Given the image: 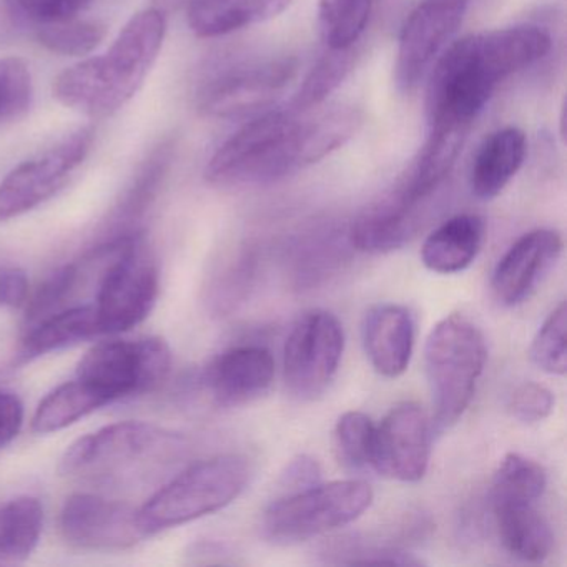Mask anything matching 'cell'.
I'll return each instance as SVG.
<instances>
[{
    "mask_svg": "<svg viewBox=\"0 0 567 567\" xmlns=\"http://www.w3.org/2000/svg\"><path fill=\"white\" fill-rule=\"evenodd\" d=\"M161 275L144 237L125 234L105 264L95 310L102 334L124 333L141 324L157 303Z\"/></svg>",
    "mask_w": 567,
    "mask_h": 567,
    "instance_id": "cell-8",
    "label": "cell"
},
{
    "mask_svg": "<svg viewBox=\"0 0 567 567\" xmlns=\"http://www.w3.org/2000/svg\"><path fill=\"white\" fill-rule=\"evenodd\" d=\"M377 424L361 411L341 414L333 431V450L338 463L350 471L371 467Z\"/></svg>",
    "mask_w": 567,
    "mask_h": 567,
    "instance_id": "cell-31",
    "label": "cell"
},
{
    "mask_svg": "<svg viewBox=\"0 0 567 567\" xmlns=\"http://www.w3.org/2000/svg\"><path fill=\"white\" fill-rule=\"evenodd\" d=\"M563 247V237L549 228H537L517 238L494 268V298L503 307H517L526 301L553 270Z\"/></svg>",
    "mask_w": 567,
    "mask_h": 567,
    "instance_id": "cell-17",
    "label": "cell"
},
{
    "mask_svg": "<svg viewBox=\"0 0 567 567\" xmlns=\"http://www.w3.org/2000/svg\"><path fill=\"white\" fill-rule=\"evenodd\" d=\"M320 474L317 460L301 454L291 460L285 473L281 474V486L287 494L297 493V491L307 489V487L320 483Z\"/></svg>",
    "mask_w": 567,
    "mask_h": 567,
    "instance_id": "cell-39",
    "label": "cell"
},
{
    "mask_svg": "<svg viewBox=\"0 0 567 567\" xmlns=\"http://www.w3.org/2000/svg\"><path fill=\"white\" fill-rule=\"evenodd\" d=\"M416 324L406 307L381 303L363 321V344L371 367L384 378H398L413 357Z\"/></svg>",
    "mask_w": 567,
    "mask_h": 567,
    "instance_id": "cell-18",
    "label": "cell"
},
{
    "mask_svg": "<svg viewBox=\"0 0 567 567\" xmlns=\"http://www.w3.org/2000/svg\"><path fill=\"white\" fill-rule=\"evenodd\" d=\"M61 533L71 546L85 550H124L148 537L138 509L89 493L65 501Z\"/></svg>",
    "mask_w": 567,
    "mask_h": 567,
    "instance_id": "cell-12",
    "label": "cell"
},
{
    "mask_svg": "<svg viewBox=\"0 0 567 567\" xmlns=\"http://www.w3.org/2000/svg\"><path fill=\"white\" fill-rule=\"evenodd\" d=\"M351 247L348 234L344 238L333 231H317L298 238L287 251V274L298 290H310L333 277L348 260Z\"/></svg>",
    "mask_w": 567,
    "mask_h": 567,
    "instance_id": "cell-25",
    "label": "cell"
},
{
    "mask_svg": "<svg viewBox=\"0 0 567 567\" xmlns=\"http://www.w3.org/2000/svg\"><path fill=\"white\" fill-rule=\"evenodd\" d=\"M303 167V112H268L215 152L205 178L215 187H260Z\"/></svg>",
    "mask_w": 567,
    "mask_h": 567,
    "instance_id": "cell-4",
    "label": "cell"
},
{
    "mask_svg": "<svg viewBox=\"0 0 567 567\" xmlns=\"http://www.w3.org/2000/svg\"><path fill=\"white\" fill-rule=\"evenodd\" d=\"M29 278L22 268L6 267L0 270V307L21 308L29 300Z\"/></svg>",
    "mask_w": 567,
    "mask_h": 567,
    "instance_id": "cell-40",
    "label": "cell"
},
{
    "mask_svg": "<svg viewBox=\"0 0 567 567\" xmlns=\"http://www.w3.org/2000/svg\"><path fill=\"white\" fill-rule=\"evenodd\" d=\"M85 261L82 267L79 264L65 265L55 270L44 284L35 291L34 297L28 300V315L25 320L29 324L39 323L44 318L64 310L68 300L78 290L79 284L84 278Z\"/></svg>",
    "mask_w": 567,
    "mask_h": 567,
    "instance_id": "cell-35",
    "label": "cell"
},
{
    "mask_svg": "<svg viewBox=\"0 0 567 567\" xmlns=\"http://www.w3.org/2000/svg\"><path fill=\"white\" fill-rule=\"evenodd\" d=\"M344 351L343 324L327 310L298 318L284 350V378L298 400H315L337 377Z\"/></svg>",
    "mask_w": 567,
    "mask_h": 567,
    "instance_id": "cell-10",
    "label": "cell"
},
{
    "mask_svg": "<svg viewBox=\"0 0 567 567\" xmlns=\"http://www.w3.org/2000/svg\"><path fill=\"white\" fill-rule=\"evenodd\" d=\"M290 4L291 0H190L188 25L198 38H220L270 21Z\"/></svg>",
    "mask_w": 567,
    "mask_h": 567,
    "instance_id": "cell-23",
    "label": "cell"
},
{
    "mask_svg": "<svg viewBox=\"0 0 567 567\" xmlns=\"http://www.w3.org/2000/svg\"><path fill=\"white\" fill-rule=\"evenodd\" d=\"M165 29L158 9L138 12L104 55L87 59L59 75L55 99L89 117H111L144 84L164 44Z\"/></svg>",
    "mask_w": 567,
    "mask_h": 567,
    "instance_id": "cell-2",
    "label": "cell"
},
{
    "mask_svg": "<svg viewBox=\"0 0 567 567\" xmlns=\"http://www.w3.org/2000/svg\"><path fill=\"white\" fill-rule=\"evenodd\" d=\"M275 360L260 344H238L217 354L202 373V384L215 404L237 408L251 403L270 390Z\"/></svg>",
    "mask_w": 567,
    "mask_h": 567,
    "instance_id": "cell-16",
    "label": "cell"
},
{
    "mask_svg": "<svg viewBox=\"0 0 567 567\" xmlns=\"http://www.w3.org/2000/svg\"><path fill=\"white\" fill-rule=\"evenodd\" d=\"M258 268L260 255L250 245L240 247L234 255L225 257L212 275L205 290L208 310L215 317H228L234 313L250 297L257 281Z\"/></svg>",
    "mask_w": 567,
    "mask_h": 567,
    "instance_id": "cell-26",
    "label": "cell"
},
{
    "mask_svg": "<svg viewBox=\"0 0 567 567\" xmlns=\"http://www.w3.org/2000/svg\"><path fill=\"white\" fill-rule=\"evenodd\" d=\"M547 486V474L537 461L519 453H509L503 457L493 484H491V504L537 503Z\"/></svg>",
    "mask_w": 567,
    "mask_h": 567,
    "instance_id": "cell-29",
    "label": "cell"
},
{
    "mask_svg": "<svg viewBox=\"0 0 567 567\" xmlns=\"http://www.w3.org/2000/svg\"><path fill=\"white\" fill-rule=\"evenodd\" d=\"M31 72L21 59H0V124L16 121L32 104Z\"/></svg>",
    "mask_w": 567,
    "mask_h": 567,
    "instance_id": "cell-36",
    "label": "cell"
},
{
    "mask_svg": "<svg viewBox=\"0 0 567 567\" xmlns=\"http://www.w3.org/2000/svg\"><path fill=\"white\" fill-rule=\"evenodd\" d=\"M554 410V394L539 383L520 384L511 394L509 411L524 424H536L546 420Z\"/></svg>",
    "mask_w": 567,
    "mask_h": 567,
    "instance_id": "cell-38",
    "label": "cell"
},
{
    "mask_svg": "<svg viewBox=\"0 0 567 567\" xmlns=\"http://www.w3.org/2000/svg\"><path fill=\"white\" fill-rule=\"evenodd\" d=\"M291 59L245 65L215 78L200 94V111L208 117L238 118L270 107L293 79Z\"/></svg>",
    "mask_w": 567,
    "mask_h": 567,
    "instance_id": "cell-14",
    "label": "cell"
},
{
    "mask_svg": "<svg viewBox=\"0 0 567 567\" xmlns=\"http://www.w3.org/2000/svg\"><path fill=\"white\" fill-rule=\"evenodd\" d=\"M102 334L95 305L64 308L44 318L25 334L19 350V363H28L52 351L64 350Z\"/></svg>",
    "mask_w": 567,
    "mask_h": 567,
    "instance_id": "cell-24",
    "label": "cell"
},
{
    "mask_svg": "<svg viewBox=\"0 0 567 567\" xmlns=\"http://www.w3.org/2000/svg\"><path fill=\"white\" fill-rule=\"evenodd\" d=\"M105 29L78 18L38 28V41L54 54L84 58L104 41Z\"/></svg>",
    "mask_w": 567,
    "mask_h": 567,
    "instance_id": "cell-33",
    "label": "cell"
},
{
    "mask_svg": "<svg viewBox=\"0 0 567 567\" xmlns=\"http://www.w3.org/2000/svg\"><path fill=\"white\" fill-rule=\"evenodd\" d=\"M94 135L91 127L78 128L16 167L0 184V221L21 217L54 197L87 157Z\"/></svg>",
    "mask_w": 567,
    "mask_h": 567,
    "instance_id": "cell-11",
    "label": "cell"
},
{
    "mask_svg": "<svg viewBox=\"0 0 567 567\" xmlns=\"http://www.w3.org/2000/svg\"><path fill=\"white\" fill-rule=\"evenodd\" d=\"M171 367V347L162 338L104 341L82 358L75 378L109 404L161 386Z\"/></svg>",
    "mask_w": 567,
    "mask_h": 567,
    "instance_id": "cell-9",
    "label": "cell"
},
{
    "mask_svg": "<svg viewBox=\"0 0 567 567\" xmlns=\"http://www.w3.org/2000/svg\"><path fill=\"white\" fill-rule=\"evenodd\" d=\"M184 441L142 421H122L75 441L61 461V473L105 486H128L155 477L174 463Z\"/></svg>",
    "mask_w": 567,
    "mask_h": 567,
    "instance_id": "cell-3",
    "label": "cell"
},
{
    "mask_svg": "<svg viewBox=\"0 0 567 567\" xmlns=\"http://www.w3.org/2000/svg\"><path fill=\"white\" fill-rule=\"evenodd\" d=\"M470 0H421L404 22L398 45V87L413 92L434 59L460 29Z\"/></svg>",
    "mask_w": 567,
    "mask_h": 567,
    "instance_id": "cell-13",
    "label": "cell"
},
{
    "mask_svg": "<svg viewBox=\"0 0 567 567\" xmlns=\"http://www.w3.org/2000/svg\"><path fill=\"white\" fill-rule=\"evenodd\" d=\"M526 135L516 127L501 128L484 141L471 168V190L481 200L497 197L526 158Z\"/></svg>",
    "mask_w": 567,
    "mask_h": 567,
    "instance_id": "cell-21",
    "label": "cell"
},
{
    "mask_svg": "<svg viewBox=\"0 0 567 567\" xmlns=\"http://www.w3.org/2000/svg\"><path fill=\"white\" fill-rule=\"evenodd\" d=\"M353 48L340 51L330 49L305 79L295 97V111L305 112L318 107L344 81L353 68Z\"/></svg>",
    "mask_w": 567,
    "mask_h": 567,
    "instance_id": "cell-32",
    "label": "cell"
},
{
    "mask_svg": "<svg viewBox=\"0 0 567 567\" xmlns=\"http://www.w3.org/2000/svg\"><path fill=\"white\" fill-rule=\"evenodd\" d=\"M423 212L404 204L393 190L368 205L348 228L353 250L388 254L404 247L423 221Z\"/></svg>",
    "mask_w": 567,
    "mask_h": 567,
    "instance_id": "cell-19",
    "label": "cell"
},
{
    "mask_svg": "<svg viewBox=\"0 0 567 567\" xmlns=\"http://www.w3.org/2000/svg\"><path fill=\"white\" fill-rule=\"evenodd\" d=\"M373 503L367 481L341 480L313 484L271 503L261 530L275 544H298L357 520Z\"/></svg>",
    "mask_w": 567,
    "mask_h": 567,
    "instance_id": "cell-7",
    "label": "cell"
},
{
    "mask_svg": "<svg viewBox=\"0 0 567 567\" xmlns=\"http://www.w3.org/2000/svg\"><path fill=\"white\" fill-rule=\"evenodd\" d=\"M546 54V39L533 25L467 35L451 45L431 71L426 112L433 125H473L504 79Z\"/></svg>",
    "mask_w": 567,
    "mask_h": 567,
    "instance_id": "cell-1",
    "label": "cell"
},
{
    "mask_svg": "<svg viewBox=\"0 0 567 567\" xmlns=\"http://www.w3.org/2000/svg\"><path fill=\"white\" fill-rule=\"evenodd\" d=\"M16 14L32 24L48 25L75 19L87 9L91 0H9Z\"/></svg>",
    "mask_w": 567,
    "mask_h": 567,
    "instance_id": "cell-37",
    "label": "cell"
},
{
    "mask_svg": "<svg viewBox=\"0 0 567 567\" xmlns=\"http://www.w3.org/2000/svg\"><path fill=\"white\" fill-rule=\"evenodd\" d=\"M486 360L483 331L464 315H450L431 330L424 347V364L436 430L453 426L466 413Z\"/></svg>",
    "mask_w": 567,
    "mask_h": 567,
    "instance_id": "cell-5",
    "label": "cell"
},
{
    "mask_svg": "<svg viewBox=\"0 0 567 567\" xmlns=\"http://www.w3.org/2000/svg\"><path fill=\"white\" fill-rule=\"evenodd\" d=\"M44 507L32 496L0 504V564L28 559L41 539Z\"/></svg>",
    "mask_w": 567,
    "mask_h": 567,
    "instance_id": "cell-27",
    "label": "cell"
},
{
    "mask_svg": "<svg viewBox=\"0 0 567 567\" xmlns=\"http://www.w3.org/2000/svg\"><path fill=\"white\" fill-rule=\"evenodd\" d=\"M373 0H320V32L328 49H351L367 29Z\"/></svg>",
    "mask_w": 567,
    "mask_h": 567,
    "instance_id": "cell-30",
    "label": "cell"
},
{
    "mask_svg": "<svg viewBox=\"0 0 567 567\" xmlns=\"http://www.w3.org/2000/svg\"><path fill=\"white\" fill-rule=\"evenodd\" d=\"M24 423V404L14 393H0V450L8 446Z\"/></svg>",
    "mask_w": 567,
    "mask_h": 567,
    "instance_id": "cell-41",
    "label": "cell"
},
{
    "mask_svg": "<svg viewBox=\"0 0 567 567\" xmlns=\"http://www.w3.org/2000/svg\"><path fill=\"white\" fill-rule=\"evenodd\" d=\"M431 426L423 408L404 401L391 408L374 430L371 467L401 483H417L430 466Z\"/></svg>",
    "mask_w": 567,
    "mask_h": 567,
    "instance_id": "cell-15",
    "label": "cell"
},
{
    "mask_svg": "<svg viewBox=\"0 0 567 567\" xmlns=\"http://www.w3.org/2000/svg\"><path fill=\"white\" fill-rule=\"evenodd\" d=\"M501 544L511 556L540 563L553 553L554 534L536 503L491 504Z\"/></svg>",
    "mask_w": 567,
    "mask_h": 567,
    "instance_id": "cell-22",
    "label": "cell"
},
{
    "mask_svg": "<svg viewBox=\"0 0 567 567\" xmlns=\"http://www.w3.org/2000/svg\"><path fill=\"white\" fill-rule=\"evenodd\" d=\"M250 477V461L240 454L198 461L164 484L138 509L142 526L151 536L217 513L247 489Z\"/></svg>",
    "mask_w": 567,
    "mask_h": 567,
    "instance_id": "cell-6",
    "label": "cell"
},
{
    "mask_svg": "<svg viewBox=\"0 0 567 567\" xmlns=\"http://www.w3.org/2000/svg\"><path fill=\"white\" fill-rule=\"evenodd\" d=\"M567 307L560 301L544 320L529 348L530 361L539 370L564 377L567 371Z\"/></svg>",
    "mask_w": 567,
    "mask_h": 567,
    "instance_id": "cell-34",
    "label": "cell"
},
{
    "mask_svg": "<svg viewBox=\"0 0 567 567\" xmlns=\"http://www.w3.org/2000/svg\"><path fill=\"white\" fill-rule=\"evenodd\" d=\"M102 406H105L104 401L75 378L74 381L55 388L39 404L32 417V430L39 434L55 433L78 423Z\"/></svg>",
    "mask_w": 567,
    "mask_h": 567,
    "instance_id": "cell-28",
    "label": "cell"
},
{
    "mask_svg": "<svg viewBox=\"0 0 567 567\" xmlns=\"http://www.w3.org/2000/svg\"><path fill=\"white\" fill-rule=\"evenodd\" d=\"M486 237V224L473 214L456 215L444 221L421 248V261L440 275L461 274L476 260Z\"/></svg>",
    "mask_w": 567,
    "mask_h": 567,
    "instance_id": "cell-20",
    "label": "cell"
}]
</instances>
